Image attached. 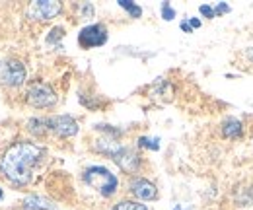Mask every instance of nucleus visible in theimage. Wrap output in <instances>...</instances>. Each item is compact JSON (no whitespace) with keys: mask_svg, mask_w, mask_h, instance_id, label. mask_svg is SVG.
<instances>
[{"mask_svg":"<svg viewBox=\"0 0 253 210\" xmlns=\"http://www.w3.org/2000/svg\"><path fill=\"white\" fill-rule=\"evenodd\" d=\"M92 14H94V6H92V4H84V6H82V16H88V18H90Z\"/></svg>","mask_w":253,"mask_h":210,"instance_id":"nucleus-20","label":"nucleus"},{"mask_svg":"<svg viewBox=\"0 0 253 210\" xmlns=\"http://www.w3.org/2000/svg\"><path fill=\"white\" fill-rule=\"evenodd\" d=\"M236 205L238 207H252L253 205V187H244L236 191Z\"/></svg>","mask_w":253,"mask_h":210,"instance_id":"nucleus-13","label":"nucleus"},{"mask_svg":"<svg viewBox=\"0 0 253 210\" xmlns=\"http://www.w3.org/2000/svg\"><path fill=\"white\" fill-rule=\"evenodd\" d=\"M47 130L61 138H70L78 132V123L70 115H53L47 117Z\"/></svg>","mask_w":253,"mask_h":210,"instance_id":"nucleus-8","label":"nucleus"},{"mask_svg":"<svg viewBox=\"0 0 253 210\" xmlns=\"http://www.w3.org/2000/svg\"><path fill=\"white\" fill-rule=\"evenodd\" d=\"M111 160L125 171V173H134V171H138V168H140V154L134 150V148H130V146H119L117 150L111 154Z\"/></svg>","mask_w":253,"mask_h":210,"instance_id":"nucleus-7","label":"nucleus"},{"mask_svg":"<svg viewBox=\"0 0 253 210\" xmlns=\"http://www.w3.org/2000/svg\"><path fill=\"white\" fill-rule=\"evenodd\" d=\"M107 41V28L103 24H92L82 28L78 33V43L82 49H94V47H101Z\"/></svg>","mask_w":253,"mask_h":210,"instance_id":"nucleus-5","label":"nucleus"},{"mask_svg":"<svg viewBox=\"0 0 253 210\" xmlns=\"http://www.w3.org/2000/svg\"><path fill=\"white\" fill-rule=\"evenodd\" d=\"M111 210H148V207L142 203H136V201H121Z\"/></svg>","mask_w":253,"mask_h":210,"instance_id":"nucleus-14","label":"nucleus"},{"mask_svg":"<svg viewBox=\"0 0 253 210\" xmlns=\"http://www.w3.org/2000/svg\"><path fill=\"white\" fill-rule=\"evenodd\" d=\"M128 191L138 199V201H154L158 197V189L152 181L144 177H134L128 183Z\"/></svg>","mask_w":253,"mask_h":210,"instance_id":"nucleus-9","label":"nucleus"},{"mask_svg":"<svg viewBox=\"0 0 253 210\" xmlns=\"http://www.w3.org/2000/svg\"><path fill=\"white\" fill-rule=\"evenodd\" d=\"M2 199H4V193H2V189H0V201H2Z\"/></svg>","mask_w":253,"mask_h":210,"instance_id":"nucleus-24","label":"nucleus"},{"mask_svg":"<svg viewBox=\"0 0 253 210\" xmlns=\"http://www.w3.org/2000/svg\"><path fill=\"white\" fill-rule=\"evenodd\" d=\"M119 6H121V8H125L130 18H140V16H142V8H140V6H136V4H134V2H130V0H119Z\"/></svg>","mask_w":253,"mask_h":210,"instance_id":"nucleus-15","label":"nucleus"},{"mask_svg":"<svg viewBox=\"0 0 253 210\" xmlns=\"http://www.w3.org/2000/svg\"><path fill=\"white\" fill-rule=\"evenodd\" d=\"M160 140L158 138H146V136H140L138 138V146L140 148H150V150H160Z\"/></svg>","mask_w":253,"mask_h":210,"instance_id":"nucleus-16","label":"nucleus"},{"mask_svg":"<svg viewBox=\"0 0 253 210\" xmlns=\"http://www.w3.org/2000/svg\"><path fill=\"white\" fill-rule=\"evenodd\" d=\"M222 136L224 138H242L244 136V123L240 119L228 117L222 123Z\"/></svg>","mask_w":253,"mask_h":210,"instance_id":"nucleus-10","label":"nucleus"},{"mask_svg":"<svg viewBox=\"0 0 253 210\" xmlns=\"http://www.w3.org/2000/svg\"><path fill=\"white\" fill-rule=\"evenodd\" d=\"M26 97H28V103L32 107H37V109H49V107H53L57 103V93L45 82L33 84L32 88L28 90Z\"/></svg>","mask_w":253,"mask_h":210,"instance_id":"nucleus-3","label":"nucleus"},{"mask_svg":"<svg viewBox=\"0 0 253 210\" xmlns=\"http://www.w3.org/2000/svg\"><path fill=\"white\" fill-rule=\"evenodd\" d=\"M248 59L253 60V45L250 47V49H248Z\"/></svg>","mask_w":253,"mask_h":210,"instance_id":"nucleus-23","label":"nucleus"},{"mask_svg":"<svg viewBox=\"0 0 253 210\" xmlns=\"http://www.w3.org/2000/svg\"><path fill=\"white\" fill-rule=\"evenodd\" d=\"M45 158V148L35 142H14L0 156V173L14 185L22 187L33 179L35 168Z\"/></svg>","mask_w":253,"mask_h":210,"instance_id":"nucleus-1","label":"nucleus"},{"mask_svg":"<svg viewBox=\"0 0 253 210\" xmlns=\"http://www.w3.org/2000/svg\"><path fill=\"white\" fill-rule=\"evenodd\" d=\"M181 30L185 31V33H193V30H191V26H189V22H187V20H183V22H181Z\"/></svg>","mask_w":253,"mask_h":210,"instance_id":"nucleus-22","label":"nucleus"},{"mask_svg":"<svg viewBox=\"0 0 253 210\" xmlns=\"http://www.w3.org/2000/svg\"><path fill=\"white\" fill-rule=\"evenodd\" d=\"M22 207L28 210H55V205H53L49 199H45V197H37V195H32V197L24 199Z\"/></svg>","mask_w":253,"mask_h":210,"instance_id":"nucleus-11","label":"nucleus"},{"mask_svg":"<svg viewBox=\"0 0 253 210\" xmlns=\"http://www.w3.org/2000/svg\"><path fill=\"white\" fill-rule=\"evenodd\" d=\"M226 12H230V6L224 4V2H220V4L214 8V16H220V14H226Z\"/></svg>","mask_w":253,"mask_h":210,"instance_id":"nucleus-19","label":"nucleus"},{"mask_svg":"<svg viewBox=\"0 0 253 210\" xmlns=\"http://www.w3.org/2000/svg\"><path fill=\"white\" fill-rule=\"evenodd\" d=\"M162 18H164L166 22H171V20L175 18V10L169 6V2H164V4H162Z\"/></svg>","mask_w":253,"mask_h":210,"instance_id":"nucleus-17","label":"nucleus"},{"mask_svg":"<svg viewBox=\"0 0 253 210\" xmlns=\"http://www.w3.org/2000/svg\"><path fill=\"white\" fill-rule=\"evenodd\" d=\"M82 179H84V183L90 189L97 191L105 199L113 197L117 193V187H119V179L115 177V173H111L103 166H90V168H86L84 173H82Z\"/></svg>","mask_w":253,"mask_h":210,"instance_id":"nucleus-2","label":"nucleus"},{"mask_svg":"<svg viewBox=\"0 0 253 210\" xmlns=\"http://www.w3.org/2000/svg\"><path fill=\"white\" fill-rule=\"evenodd\" d=\"M199 12H201L205 18H216V16H214V8H211L209 4H203V6L199 8Z\"/></svg>","mask_w":253,"mask_h":210,"instance_id":"nucleus-18","label":"nucleus"},{"mask_svg":"<svg viewBox=\"0 0 253 210\" xmlns=\"http://www.w3.org/2000/svg\"><path fill=\"white\" fill-rule=\"evenodd\" d=\"M61 10H63L61 2H55V0H35L28 8V16L33 18V20H39V22H49L55 16H59Z\"/></svg>","mask_w":253,"mask_h":210,"instance_id":"nucleus-6","label":"nucleus"},{"mask_svg":"<svg viewBox=\"0 0 253 210\" xmlns=\"http://www.w3.org/2000/svg\"><path fill=\"white\" fill-rule=\"evenodd\" d=\"M187 22H189L191 30H197V28H201V20H197V18H189Z\"/></svg>","mask_w":253,"mask_h":210,"instance_id":"nucleus-21","label":"nucleus"},{"mask_svg":"<svg viewBox=\"0 0 253 210\" xmlns=\"http://www.w3.org/2000/svg\"><path fill=\"white\" fill-rule=\"evenodd\" d=\"M0 82L6 86H22L26 82V66L20 60L0 62Z\"/></svg>","mask_w":253,"mask_h":210,"instance_id":"nucleus-4","label":"nucleus"},{"mask_svg":"<svg viewBox=\"0 0 253 210\" xmlns=\"http://www.w3.org/2000/svg\"><path fill=\"white\" fill-rule=\"evenodd\" d=\"M28 130L35 134V136H45L49 130H47V119H41V117H33L28 121Z\"/></svg>","mask_w":253,"mask_h":210,"instance_id":"nucleus-12","label":"nucleus"}]
</instances>
